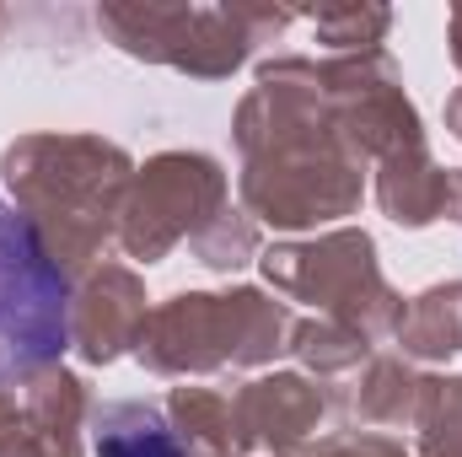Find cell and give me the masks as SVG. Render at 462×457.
Wrapping results in <instances>:
<instances>
[{
    "label": "cell",
    "instance_id": "obj_2",
    "mask_svg": "<svg viewBox=\"0 0 462 457\" xmlns=\"http://www.w3.org/2000/svg\"><path fill=\"white\" fill-rule=\"evenodd\" d=\"M92 452L97 457H189L172 420L156 404L124 398V404H103L92 415Z\"/></svg>",
    "mask_w": 462,
    "mask_h": 457
},
{
    "label": "cell",
    "instance_id": "obj_1",
    "mask_svg": "<svg viewBox=\"0 0 462 457\" xmlns=\"http://www.w3.org/2000/svg\"><path fill=\"white\" fill-rule=\"evenodd\" d=\"M76 334L70 275L49 258L38 227L0 205V382L60 360Z\"/></svg>",
    "mask_w": 462,
    "mask_h": 457
}]
</instances>
